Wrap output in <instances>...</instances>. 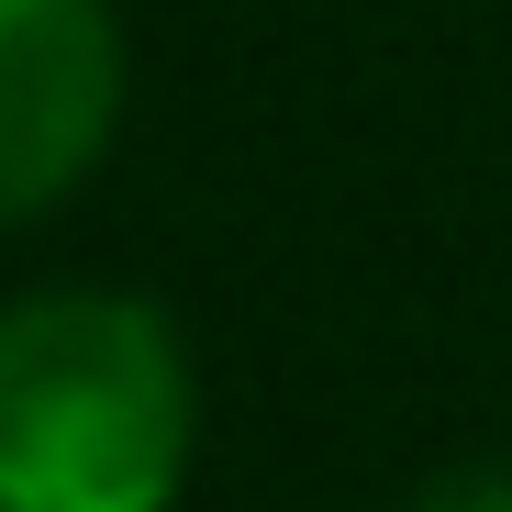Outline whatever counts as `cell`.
Segmentation results:
<instances>
[{"label":"cell","mask_w":512,"mask_h":512,"mask_svg":"<svg viewBox=\"0 0 512 512\" xmlns=\"http://www.w3.org/2000/svg\"><path fill=\"white\" fill-rule=\"evenodd\" d=\"M123 112V34L101 0H0V223L78 190Z\"/></svg>","instance_id":"cell-2"},{"label":"cell","mask_w":512,"mask_h":512,"mask_svg":"<svg viewBox=\"0 0 512 512\" xmlns=\"http://www.w3.org/2000/svg\"><path fill=\"white\" fill-rule=\"evenodd\" d=\"M190 468V368L123 290L0 312V512H167Z\"/></svg>","instance_id":"cell-1"},{"label":"cell","mask_w":512,"mask_h":512,"mask_svg":"<svg viewBox=\"0 0 512 512\" xmlns=\"http://www.w3.org/2000/svg\"><path fill=\"white\" fill-rule=\"evenodd\" d=\"M401 512H512V479L501 468H446V479H423Z\"/></svg>","instance_id":"cell-3"}]
</instances>
